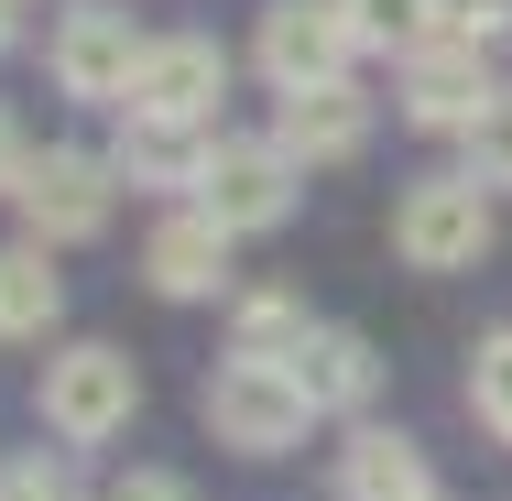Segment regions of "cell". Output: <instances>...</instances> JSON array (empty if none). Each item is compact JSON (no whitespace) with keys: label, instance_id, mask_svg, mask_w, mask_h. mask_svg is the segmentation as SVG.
<instances>
[{"label":"cell","instance_id":"obj_24","mask_svg":"<svg viewBox=\"0 0 512 501\" xmlns=\"http://www.w3.org/2000/svg\"><path fill=\"white\" fill-rule=\"evenodd\" d=\"M0 44H11V0H0Z\"/></svg>","mask_w":512,"mask_h":501},{"label":"cell","instance_id":"obj_15","mask_svg":"<svg viewBox=\"0 0 512 501\" xmlns=\"http://www.w3.org/2000/svg\"><path fill=\"white\" fill-rule=\"evenodd\" d=\"M338 11H349L360 44H393V55H414V44L447 33V0H338Z\"/></svg>","mask_w":512,"mask_h":501},{"label":"cell","instance_id":"obj_19","mask_svg":"<svg viewBox=\"0 0 512 501\" xmlns=\"http://www.w3.org/2000/svg\"><path fill=\"white\" fill-rule=\"evenodd\" d=\"M469 175H480V186H512V88L469 120Z\"/></svg>","mask_w":512,"mask_h":501},{"label":"cell","instance_id":"obj_11","mask_svg":"<svg viewBox=\"0 0 512 501\" xmlns=\"http://www.w3.org/2000/svg\"><path fill=\"white\" fill-rule=\"evenodd\" d=\"M273 142H284L295 164H349V153L371 142V99H360L349 77H338V88H295V99H284V131H273Z\"/></svg>","mask_w":512,"mask_h":501},{"label":"cell","instance_id":"obj_3","mask_svg":"<svg viewBox=\"0 0 512 501\" xmlns=\"http://www.w3.org/2000/svg\"><path fill=\"white\" fill-rule=\"evenodd\" d=\"M393 251H404L414 273H469L491 251V186L480 175H425L393 207Z\"/></svg>","mask_w":512,"mask_h":501},{"label":"cell","instance_id":"obj_7","mask_svg":"<svg viewBox=\"0 0 512 501\" xmlns=\"http://www.w3.org/2000/svg\"><path fill=\"white\" fill-rule=\"evenodd\" d=\"M229 99V55L207 44V33H164L153 55H142V77H131V120H164V131H197L207 109Z\"/></svg>","mask_w":512,"mask_h":501},{"label":"cell","instance_id":"obj_10","mask_svg":"<svg viewBox=\"0 0 512 501\" xmlns=\"http://www.w3.org/2000/svg\"><path fill=\"white\" fill-rule=\"evenodd\" d=\"M142 273H153V295H175V305H197L229 284V229L207 218V207H186V218H164L153 240H142Z\"/></svg>","mask_w":512,"mask_h":501},{"label":"cell","instance_id":"obj_6","mask_svg":"<svg viewBox=\"0 0 512 501\" xmlns=\"http://www.w3.org/2000/svg\"><path fill=\"white\" fill-rule=\"evenodd\" d=\"M109 186H120V164H99V153H33L11 197H22L44 251H66V240H99L109 229Z\"/></svg>","mask_w":512,"mask_h":501},{"label":"cell","instance_id":"obj_9","mask_svg":"<svg viewBox=\"0 0 512 501\" xmlns=\"http://www.w3.org/2000/svg\"><path fill=\"white\" fill-rule=\"evenodd\" d=\"M491 99H502V88H491L480 44L436 33V44H414V55H404V120H414V131H469Z\"/></svg>","mask_w":512,"mask_h":501},{"label":"cell","instance_id":"obj_4","mask_svg":"<svg viewBox=\"0 0 512 501\" xmlns=\"http://www.w3.org/2000/svg\"><path fill=\"white\" fill-rule=\"evenodd\" d=\"M197 207L229 229V240H240V229H284V207H295V153H284V142H207Z\"/></svg>","mask_w":512,"mask_h":501},{"label":"cell","instance_id":"obj_22","mask_svg":"<svg viewBox=\"0 0 512 501\" xmlns=\"http://www.w3.org/2000/svg\"><path fill=\"white\" fill-rule=\"evenodd\" d=\"M109 501H186V480H164V469H131Z\"/></svg>","mask_w":512,"mask_h":501},{"label":"cell","instance_id":"obj_21","mask_svg":"<svg viewBox=\"0 0 512 501\" xmlns=\"http://www.w3.org/2000/svg\"><path fill=\"white\" fill-rule=\"evenodd\" d=\"M447 33L491 55V44H502V33H512V0H447Z\"/></svg>","mask_w":512,"mask_h":501},{"label":"cell","instance_id":"obj_5","mask_svg":"<svg viewBox=\"0 0 512 501\" xmlns=\"http://www.w3.org/2000/svg\"><path fill=\"white\" fill-rule=\"evenodd\" d=\"M142 55H153V33H142L131 11H66V22H55V44H44L55 88H66V99H109V109L131 99Z\"/></svg>","mask_w":512,"mask_h":501},{"label":"cell","instance_id":"obj_2","mask_svg":"<svg viewBox=\"0 0 512 501\" xmlns=\"http://www.w3.org/2000/svg\"><path fill=\"white\" fill-rule=\"evenodd\" d=\"M33 403H44V425H55L66 447H99V436H120V425H131L142 382H131V360H120L109 338H77V349H55V360H44Z\"/></svg>","mask_w":512,"mask_h":501},{"label":"cell","instance_id":"obj_8","mask_svg":"<svg viewBox=\"0 0 512 501\" xmlns=\"http://www.w3.org/2000/svg\"><path fill=\"white\" fill-rule=\"evenodd\" d=\"M349 11L338 0H273L262 11V77L295 99V88H338V66H349Z\"/></svg>","mask_w":512,"mask_h":501},{"label":"cell","instance_id":"obj_25","mask_svg":"<svg viewBox=\"0 0 512 501\" xmlns=\"http://www.w3.org/2000/svg\"><path fill=\"white\" fill-rule=\"evenodd\" d=\"M425 501H436V491H425Z\"/></svg>","mask_w":512,"mask_h":501},{"label":"cell","instance_id":"obj_20","mask_svg":"<svg viewBox=\"0 0 512 501\" xmlns=\"http://www.w3.org/2000/svg\"><path fill=\"white\" fill-rule=\"evenodd\" d=\"M0 501H77V480H66V458H11Z\"/></svg>","mask_w":512,"mask_h":501},{"label":"cell","instance_id":"obj_13","mask_svg":"<svg viewBox=\"0 0 512 501\" xmlns=\"http://www.w3.org/2000/svg\"><path fill=\"white\" fill-rule=\"evenodd\" d=\"M338 501H425V447L404 425H360L338 447Z\"/></svg>","mask_w":512,"mask_h":501},{"label":"cell","instance_id":"obj_16","mask_svg":"<svg viewBox=\"0 0 512 501\" xmlns=\"http://www.w3.org/2000/svg\"><path fill=\"white\" fill-rule=\"evenodd\" d=\"M109 164H120V175H142V186H197V164H207V153H186V142H175L164 120H131Z\"/></svg>","mask_w":512,"mask_h":501},{"label":"cell","instance_id":"obj_23","mask_svg":"<svg viewBox=\"0 0 512 501\" xmlns=\"http://www.w3.org/2000/svg\"><path fill=\"white\" fill-rule=\"evenodd\" d=\"M22 164H33V153H22V131H11V120H0V197H11V186H22Z\"/></svg>","mask_w":512,"mask_h":501},{"label":"cell","instance_id":"obj_18","mask_svg":"<svg viewBox=\"0 0 512 501\" xmlns=\"http://www.w3.org/2000/svg\"><path fill=\"white\" fill-rule=\"evenodd\" d=\"M469 414H480V425H491V436L512 447V327L491 338V349H480V371H469Z\"/></svg>","mask_w":512,"mask_h":501},{"label":"cell","instance_id":"obj_12","mask_svg":"<svg viewBox=\"0 0 512 501\" xmlns=\"http://www.w3.org/2000/svg\"><path fill=\"white\" fill-rule=\"evenodd\" d=\"M284 371H295V393H306L316 414H349V403H371V382H382L371 338H349V327H306Z\"/></svg>","mask_w":512,"mask_h":501},{"label":"cell","instance_id":"obj_14","mask_svg":"<svg viewBox=\"0 0 512 501\" xmlns=\"http://www.w3.org/2000/svg\"><path fill=\"white\" fill-rule=\"evenodd\" d=\"M55 316H66V284H55L44 240H11L0 251V338H44Z\"/></svg>","mask_w":512,"mask_h":501},{"label":"cell","instance_id":"obj_1","mask_svg":"<svg viewBox=\"0 0 512 501\" xmlns=\"http://www.w3.org/2000/svg\"><path fill=\"white\" fill-rule=\"evenodd\" d=\"M197 414H207V436H218V447H240V458H284V447L306 436L316 403L295 393V371H284V360H218V371H207V393H197Z\"/></svg>","mask_w":512,"mask_h":501},{"label":"cell","instance_id":"obj_17","mask_svg":"<svg viewBox=\"0 0 512 501\" xmlns=\"http://www.w3.org/2000/svg\"><path fill=\"white\" fill-rule=\"evenodd\" d=\"M295 338H306V305H295V295H251L229 360H295Z\"/></svg>","mask_w":512,"mask_h":501}]
</instances>
